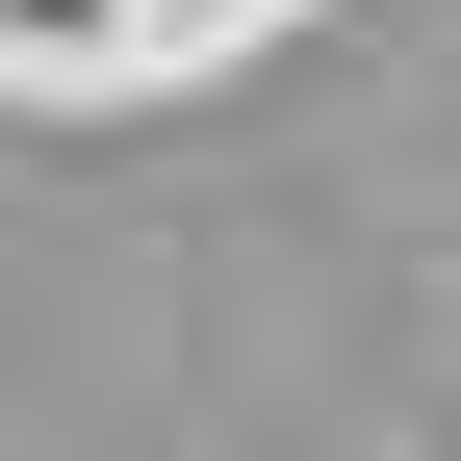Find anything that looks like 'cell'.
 I'll return each instance as SVG.
<instances>
[{"instance_id": "1", "label": "cell", "mask_w": 461, "mask_h": 461, "mask_svg": "<svg viewBox=\"0 0 461 461\" xmlns=\"http://www.w3.org/2000/svg\"><path fill=\"white\" fill-rule=\"evenodd\" d=\"M51 26H77V0H51Z\"/></svg>"}]
</instances>
